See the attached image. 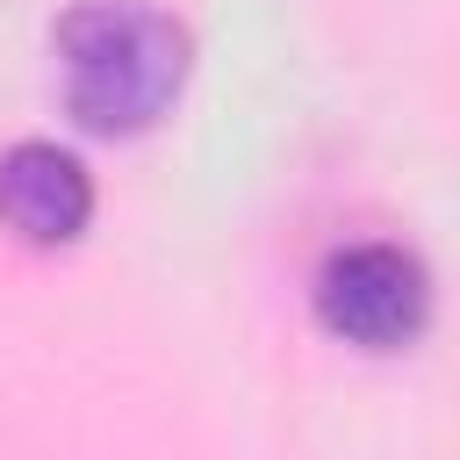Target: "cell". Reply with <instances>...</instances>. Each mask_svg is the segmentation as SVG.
<instances>
[{"label":"cell","instance_id":"3957f363","mask_svg":"<svg viewBox=\"0 0 460 460\" xmlns=\"http://www.w3.org/2000/svg\"><path fill=\"white\" fill-rule=\"evenodd\" d=\"M0 223L22 244H72L93 223V180L58 144H14L0 151Z\"/></svg>","mask_w":460,"mask_h":460},{"label":"cell","instance_id":"7a4b0ae2","mask_svg":"<svg viewBox=\"0 0 460 460\" xmlns=\"http://www.w3.org/2000/svg\"><path fill=\"white\" fill-rule=\"evenodd\" d=\"M431 316V280L402 244H345L316 273V323L359 352H402Z\"/></svg>","mask_w":460,"mask_h":460},{"label":"cell","instance_id":"6da1fadb","mask_svg":"<svg viewBox=\"0 0 460 460\" xmlns=\"http://www.w3.org/2000/svg\"><path fill=\"white\" fill-rule=\"evenodd\" d=\"M58 72L79 129L137 137L187 86V29L151 0H79L58 22Z\"/></svg>","mask_w":460,"mask_h":460}]
</instances>
